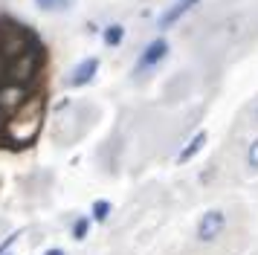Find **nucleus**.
<instances>
[{
  "label": "nucleus",
  "instance_id": "f257e3e1",
  "mask_svg": "<svg viewBox=\"0 0 258 255\" xmlns=\"http://www.w3.org/2000/svg\"><path fill=\"white\" fill-rule=\"evenodd\" d=\"M223 232H226V212H221V209H209V212L200 215V220H198V241L200 243L218 241Z\"/></svg>",
  "mask_w": 258,
  "mask_h": 255
},
{
  "label": "nucleus",
  "instance_id": "f03ea898",
  "mask_svg": "<svg viewBox=\"0 0 258 255\" xmlns=\"http://www.w3.org/2000/svg\"><path fill=\"white\" fill-rule=\"evenodd\" d=\"M165 55H168V41L165 38H157V41H151V44L142 49V55L137 58V67L134 70L142 73V70H148V67H157Z\"/></svg>",
  "mask_w": 258,
  "mask_h": 255
},
{
  "label": "nucleus",
  "instance_id": "7ed1b4c3",
  "mask_svg": "<svg viewBox=\"0 0 258 255\" xmlns=\"http://www.w3.org/2000/svg\"><path fill=\"white\" fill-rule=\"evenodd\" d=\"M96 70H99V58H87V61H82L79 67L73 70V76L67 79V87H84L87 81L96 76Z\"/></svg>",
  "mask_w": 258,
  "mask_h": 255
},
{
  "label": "nucleus",
  "instance_id": "20e7f679",
  "mask_svg": "<svg viewBox=\"0 0 258 255\" xmlns=\"http://www.w3.org/2000/svg\"><path fill=\"white\" fill-rule=\"evenodd\" d=\"M198 3H200V0H177L174 6L165 12L163 18H160V29H168V26H174V23L180 21L186 12H191L195 6H198Z\"/></svg>",
  "mask_w": 258,
  "mask_h": 255
},
{
  "label": "nucleus",
  "instance_id": "39448f33",
  "mask_svg": "<svg viewBox=\"0 0 258 255\" xmlns=\"http://www.w3.org/2000/svg\"><path fill=\"white\" fill-rule=\"evenodd\" d=\"M203 145H206V131H198L195 137L188 139V145H186V148H183V151H180V154H177V162L183 165V162L195 160V157H198V151L203 148Z\"/></svg>",
  "mask_w": 258,
  "mask_h": 255
},
{
  "label": "nucleus",
  "instance_id": "423d86ee",
  "mask_svg": "<svg viewBox=\"0 0 258 255\" xmlns=\"http://www.w3.org/2000/svg\"><path fill=\"white\" fill-rule=\"evenodd\" d=\"M110 212H113L110 200H93V206H90V218H93L96 223H105V220L110 218Z\"/></svg>",
  "mask_w": 258,
  "mask_h": 255
},
{
  "label": "nucleus",
  "instance_id": "0eeeda50",
  "mask_svg": "<svg viewBox=\"0 0 258 255\" xmlns=\"http://www.w3.org/2000/svg\"><path fill=\"white\" fill-rule=\"evenodd\" d=\"M90 223H93L90 215L76 218V223H73V238H76V241H84V238H87V232H90Z\"/></svg>",
  "mask_w": 258,
  "mask_h": 255
},
{
  "label": "nucleus",
  "instance_id": "6e6552de",
  "mask_svg": "<svg viewBox=\"0 0 258 255\" xmlns=\"http://www.w3.org/2000/svg\"><path fill=\"white\" fill-rule=\"evenodd\" d=\"M122 38H125V29H122V26H107L105 29V44L107 46H119Z\"/></svg>",
  "mask_w": 258,
  "mask_h": 255
},
{
  "label": "nucleus",
  "instance_id": "1a4fd4ad",
  "mask_svg": "<svg viewBox=\"0 0 258 255\" xmlns=\"http://www.w3.org/2000/svg\"><path fill=\"white\" fill-rule=\"evenodd\" d=\"M246 165L258 171V139H252V142H249V148H246Z\"/></svg>",
  "mask_w": 258,
  "mask_h": 255
},
{
  "label": "nucleus",
  "instance_id": "9d476101",
  "mask_svg": "<svg viewBox=\"0 0 258 255\" xmlns=\"http://www.w3.org/2000/svg\"><path fill=\"white\" fill-rule=\"evenodd\" d=\"M15 241H18V232H12V235H9V238H6V241L0 243V255H6V249H9V246H12Z\"/></svg>",
  "mask_w": 258,
  "mask_h": 255
},
{
  "label": "nucleus",
  "instance_id": "9b49d317",
  "mask_svg": "<svg viewBox=\"0 0 258 255\" xmlns=\"http://www.w3.org/2000/svg\"><path fill=\"white\" fill-rule=\"evenodd\" d=\"M44 255H67V252H64V249H58V246H52V249H47Z\"/></svg>",
  "mask_w": 258,
  "mask_h": 255
},
{
  "label": "nucleus",
  "instance_id": "f8f14e48",
  "mask_svg": "<svg viewBox=\"0 0 258 255\" xmlns=\"http://www.w3.org/2000/svg\"><path fill=\"white\" fill-rule=\"evenodd\" d=\"M38 3H41L44 9H49V6H52V0H38Z\"/></svg>",
  "mask_w": 258,
  "mask_h": 255
},
{
  "label": "nucleus",
  "instance_id": "ddd939ff",
  "mask_svg": "<svg viewBox=\"0 0 258 255\" xmlns=\"http://www.w3.org/2000/svg\"><path fill=\"white\" fill-rule=\"evenodd\" d=\"M252 116H255V122H258V104H255V110H252Z\"/></svg>",
  "mask_w": 258,
  "mask_h": 255
},
{
  "label": "nucleus",
  "instance_id": "4468645a",
  "mask_svg": "<svg viewBox=\"0 0 258 255\" xmlns=\"http://www.w3.org/2000/svg\"><path fill=\"white\" fill-rule=\"evenodd\" d=\"M6 255H9V252H6Z\"/></svg>",
  "mask_w": 258,
  "mask_h": 255
}]
</instances>
